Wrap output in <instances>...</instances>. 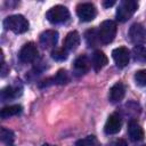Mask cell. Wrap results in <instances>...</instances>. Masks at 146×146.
Masks as SVG:
<instances>
[{
  "label": "cell",
  "mask_w": 146,
  "mask_h": 146,
  "mask_svg": "<svg viewBox=\"0 0 146 146\" xmlns=\"http://www.w3.org/2000/svg\"><path fill=\"white\" fill-rule=\"evenodd\" d=\"M3 26L16 34L25 33L29 30V21L23 15H11L5 18Z\"/></svg>",
  "instance_id": "cell-1"
},
{
  "label": "cell",
  "mask_w": 146,
  "mask_h": 146,
  "mask_svg": "<svg viewBox=\"0 0 146 146\" xmlns=\"http://www.w3.org/2000/svg\"><path fill=\"white\" fill-rule=\"evenodd\" d=\"M116 30H117V26L114 21L107 19L102 22L98 27V38L100 43H104V44L111 43L116 35Z\"/></svg>",
  "instance_id": "cell-2"
},
{
  "label": "cell",
  "mask_w": 146,
  "mask_h": 146,
  "mask_svg": "<svg viewBox=\"0 0 146 146\" xmlns=\"http://www.w3.org/2000/svg\"><path fill=\"white\" fill-rule=\"evenodd\" d=\"M138 8V2L135 0H123L119 3L116 9V19L119 22H127L132 17Z\"/></svg>",
  "instance_id": "cell-3"
},
{
  "label": "cell",
  "mask_w": 146,
  "mask_h": 146,
  "mask_svg": "<svg viewBox=\"0 0 146 146\" xmlns=\"http://www.w3.org/2000/svg\"><path fill=\"white\" fill-rule=\"evenodd\" d=\"M46 17L52 24H60V23H65L70 18V11L65 6L57 5L55 7H51L47 11Z\"/></svg>",
  "instance_id": "cell-4"
},
{
  "label": "cell",
  "mask_w": 146,
  "mask_h": 146,
  "mask_svg": "<svg viewBox=\"0 0 146 146\" xmlns=\"http://www.w3.org/2000/svg\"><path fill=\"white\" fill-rule=\"evenodd\" d=\"M129 38L137 46L145 44L146 43V27L139 23L132 24L129 30Z\"/></svg>",
  "instance_id": "cell-5"
},
{
  "label": "cell",
  "mask_w": 146,
  "mask_h": 146,
  "mask_svg": "<svg viewBox=\"0 0 146 146\" xmlns=\"http://www.w3.org/2000/svg\"><path fill=\"white\" fill-rule=\"evenodd\" d=\"M76 15L82 22H90L96 17L97 10H96V7L92 3L83 2V3H79L78 5Z\"/></svg>",
  "instance_id": "cell-6"
},
{
  "label": "cell",
  "mask_w": 146,
  "mask_h": 146,
  "mask_svg": "<svg viewBox=\"0 0 146 146\" xmlns=\"http://www.w3.org/2000/svg\"><path fill=\"white\" fill-rule=\"evenodd\" d=\"M122 127V119L119 113H112L104 125V131L107 135H115L121 130Z\"/></svg>",
  "instance_id": "cell-7"
},
{
  "label": "cell",
  "mask_w": 146,
  "mask_h": 146,
  "mask_svg": "<svg viewBox=\"0 0 146 146\" xmlns=\"http://www.w3.org/2000/svg\"><path fill=\"white\" fill-rule=\"evenodd\" d=\"M36 56H38V48L35 46V43H33V42L25 43L18 54L19 60L22 63H26V64L33 62L36 58Z\"/></svg>",
  "instance_id": "cell-8"
},
{
  "label": "cell",
  "mask_w": 146,
  "mask_h": 146,
  "mask_svg": "<svg viewBox=\"0 0 146 146\" xmlns=\"http://www.w3.org/2000/svg\"><path fill=\"white\" fill-rule=\"evenodd\" d=\"M112 57H113L116 66H119V67H125L129 64L130 52H129L128 48H125V47H119V48H115L112 51Z\"/></svg>",
  "instance_id": "cell-9"
},
{
  "label": "cell",
  "mask_w": 146,
  "mask_h": 146,
  "mask_svg": "<svg viewBox=\"0 0 146 146\" xmlns=\"http://www.w3.org/2000/svg\"><path fill=\"white\" fill-rule=\"evenodd\" d=\"M90 65H91V60H89V58L86 55H81L75 59L73 64V72L78 76L83 75L90 70Z\"/></svg>",
  "instance_id": "cell-10"
},
{
  "label": "cell",
  "mask_w": 146,
  "mask_h": 146,
  "mask_svg": "<svg viewBox=\"0 0 146 146\" xmlns=\"http://www.w3.org/2000/svg\"><path fill=\"white\" fill-rule=\"evenodd\" d=\"M58 32L56 30H47L40 34V44L43 48H51L57 43Z\"/></svg>",
  "instance_id": "cell-11"
},
{
  "label": "cell",
  "mask_w": 146,
  "mask_h": 146,
  "mask_svg": "<svg viewBox=\"0 0 146 146\" xmlns=\"http://www.w3.org/2000/svg\"><path fill=\"white\" fill-rule=\"evenodd\" d=\"M128 135H129V138L132 141H140V140L144 139V130H143L141 125L133 119H131L129 121Z\"/></svg>",
  "instance_id": "cell-12"
},
{
  "label": "cell",
  "mask_w": 146,
  "mask_h": 146,
  "mask_svg": "<svg viewBox=\"0 0 146 146\" xmlns=\"http://www.w3.org/2000/svg\"><path fill=\"white\" fill-rule=\"evenodd\" d=\"M68 74L65 70H59L55 76L46 79L42 81V83H40V87H48L51 84H65L68 82Z\"/></svg>",
  "instance_id": "cell-13"
},
{
  "label": "cell",
  "mask_w": 146,
  "mask_h": 146,
  "mask_svg": "<svg viewBox=\"0 0 146 146\" xmlns=\"http://www.w3.org/2000/svg\"><path fill=\"white\" fill-rule=\"evenodd\" d=\"M125 95V88L123 86V83L121 82H116L115 84H113L110 89V92H108V99L111 103L115 104V103H119L123 99Z\"/></svg>",
  "instance_id": "cell-14"
},
{
  "label": "cell",
  "mask_w": 146,
  "mask_h": 146,
  "mask_svg": "<svg viewBox=\"0 0 146 146\" xmlns=\"http://www.w3.org/2000/svg\"><path fill=\"white\" fill-rule=\"evenodd\" d=\"M108 63V58L107 56L104 54V51L102 50H96L92 56H91V66L94 67V70L96 72L100 71L104 66H106Z\"/></svg>",
  "instance_id": "cell-15"
},
{
  "label": "cell",
  "mask_w": 146,
  "mask_h": 146,
  "mask_svg": "<svg viewBox=\"0 0 146 146\" xmlns=\"http://www.w3.org/2000/svg\"><path fill=\"white\" fill-rule=\"evenodd\" d=\"M80 44V34L76 31H71L67 33L64 40V48L66 50H75Z\"/></svg>",
  "instance_id": "cell-16"
},
{
  "label": "cell",
  "mask_w": 146,
  "mask_h": 146,
  "mask_svg": "<svg viewBox=\"0 0 146 146\" xmlns=\"http://www.w3.org/2000/svg\"><path fill=\"white\" fill-rule=\"evenodd\" d=\"M19 95H21V89H18L17 87L8 86L1 90L0 97H1V102H7V100H10V99L18 97Z\"/></svg>",
  "instance_id": "cell-17"
},
{
  "label": "cell",
  "mask_w": 146,
  "mask_h": 146,
  "mask_svg": "<svg viewBox=\"0 0 146 146\" xmlns=\"http://www.w3.org/2000/svg\"><path fill=\"white\" fill-rule=\"evenodd\" d=\"M21 112H22L21 105H9L1 110L0 116H1V119H8L10 116H15V115L19 114Z\"/></svg>",
  "instance_id": "cell-18"
},
{
  "label": "cell",
  "mask_w": 146,
  "mask_h": 146,
  "mask_svg": "<svg viewBox=\"0 0 146 146\" xmlns=\"http://www.w3.org/2000/svg\"><path fill=\"white\" fill-rule=\"evenodd\" d=\"M86 41L89 47H96L100 42L98 38V30H88L86 32Z\"/></svg>",
  "instance_id": "cell-19"
},
{
  "label": "cell",
  "mask_w": 146,
  "mask_h": 146,
  "mask_svg": "<svg viewBox=\"0 0 146 146\" xmlns=\"http://www.w3.org/2000/svg\"><path fill=\"white\" fill-rule=\"evenodd\" d=\"M0 139L2 143L7 144L8 146H13V143H14V139H15V136H14V132L7 128H1L0 130Z\"/></svg>",
  "instance_id": "cell-20"
},
{
  "label": "cell",
  "mask_w": 146,
  "mask_h": 146,
  "mask_svg": "<svg viewBox=\"0 0 146 146\" xmlns=\"http://www.w3.org/2000/svg\"><path fill=\"white\" fill-rule=\"evenodd\" d=\"M75 145L76 146H100V143L97 139V137L90 135V136H87L82 139H79Z\"/></svg>",
  "instance_id": "cell-21"
},
{
  "label": "cell",
  "mask_w": 146,
  "mask_h": 146,
  "mask_svg": "<svg viewBox=\"0 0 146 146\" xmlns=\"http://www.w3.org/2000/svg\"><path fill=\"white\" fill-rule=\"evenodd\" d=\"M133 58L138 62H146V48L143 46H135L132 49Z\"/></svg>",
  "instance_id": "cell-22"
},
{
  "label": "cell",
  "mask_w": 146,
  "mask_h": 146,
  "mask_svg": "<svg viewBox=\"0 0 146 146\" xmlns=\"http://www.w3.org/2000/svg\"><path fill=\"white\" fill-rule=\"evenodd\" d=\"M51 57L55 60H65L67 58V50L65 48H56L51 51Z\"/></svg>",
  "instance_id": "cell-23"
},
{
  "label": "cell",
  "mask_w": 146,
  "mask_h": 146,
  "mask_svg": "<svg viewBox=\"0 0 146 146\" xmlns=\"http://www.w3.org/2000/svg\"><path fill=\"white\" fill-rule=\"evenodd\" d=\"M135 80H136L137 84H139L141 87H146V68L137 71L135 74Z\"/></svg>",
  "instance_id": "cell-24"
},
{
  "label": "cell",
  "mask_w": 146,
  "mask_h": 146,
  "mask_svg": "<svg viewBox=\"0 0 146 146\" xmlns=\"http://www.w3.org/2000/svg\"><path fill=\"white\" fill-rule=\"evenodd\" d=\"M113 145L114 146H128V144H127V141L124 139H117V140L114 141Z\"/></svg>",
  "instance_id": "cell-25"
},
{
  "label": "cell",
  "mask_w": 146,
  "mask_h": 146,
  "mask_svg": "<svg viewBox=\"0 0 146 146\" xmlns=\"http://www.w3.org/2000/svg\"><path fill=\"white\" fill-rule=\"evenodd\" d=\"M114 3H115V1H113V0H112V1H104V2H103V6H104V7H111V6H113Z\"/></svg>",
  "instance_id": "cell-26"
},
{
  "label": "cell",
  "mask_w": 146,
  "mask_h": 146,
  "mask_svg": "<svg viewBox=\"0 0 146 146\" xmlns=\"http://www.w3.org/2000/svg\"><path fill=\"white\" fill-rule=\"evenodd\" d=\"M42 146H54V145H49V144H43Z\"/></svg>",
  "instance_id": "cell-27"
},
{
  "label": "cell",
  "mask_w": 146,
  "mask_h": 146,
  "mask_svg": "<svg viewBox=\"0 0 146 146\" xmlns=\"http://www.w3.org/2000/svg\"><path fill=\"white\" fill-rule=\"evenodd\" d=\"M143 146H146V144H145V145H143Z\"/></svg>",
  "instance_id": "cell-28"
}]
</instances>
